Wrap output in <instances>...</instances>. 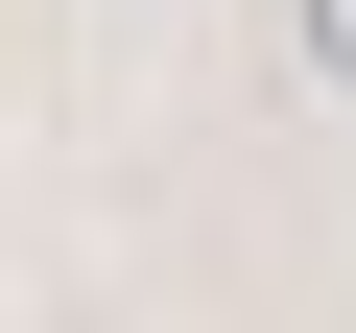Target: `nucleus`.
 <instances>
[{"label":"nucleus","mask_w":356,"mask_h":333,"mask_svg":"<svg viewBox=\"0 0 356 333\" xmlns=\"http://www.w3.org/2000/svg\"><path fill=\"white\" fill-rule=\"evenodd\" d=\"M285 48H309V72H332V95H356V0H285Z\"/></svg>","instance_id":"1"}]
</instances>
